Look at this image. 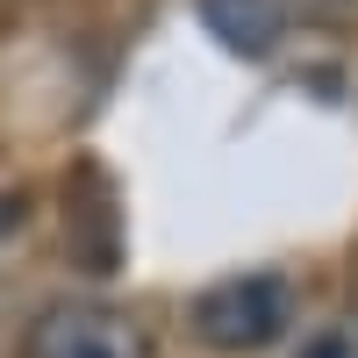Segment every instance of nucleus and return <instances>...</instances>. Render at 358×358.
Here are the masks:
<instances>
[{
  "mask_svg": "<svg viewBox=\"0 0 358 358\" xmlns=\"http://www.w3.org/2000/svg\"><path fill=\"white\" fill-rule=\"evenodd\" d=\"M187 322H194V337L208 351L244 358V351H265V344H280L294 330V287L280 273H229V280L194 294Z\"/></svg>",
  "mask_w": 358,
  "mask_h": 358,
  "instance_id": "1",
  "label": "nucleus"
},
{
  "mask_svg": "<svg viewBox=\"0 0 358 358\" xmlns=\"http://www.w3.org/2000/svg\"><path fill=\"white\" fill-rule=\"evenodd\" d=\"M22 358H151V330L108 301H50L29 322Z\"/></svg>",
  "mask_w": 358,
  "mask_h": 358,
  "instance_id": "2",
  "label": "nucleus"
},
{
  "mask_svg": "<svg viewBox=\"0 0 358 358\" xmlns=\"http://www.w3.org/2000/svg\"><path fill=\"white\" fill-rule=\"evenodd\" d=\"M194 15L236 57H273L287 43V0H194Z\"/></svg>",
  "mask_w": 358,
  "mask_h": 358,
  "instance_id": "3",
  "label": "nucleus"
},
{
  "mask_svg": "<svg viewBox=\"0 0 358 358\" xmlns=\"http://www.w3.org/2000/svg\"><path fill=\"white\" fill-rule=\"evenodd\" d=\"M287 358H358V315H315Z\"/></svg>",
  "mask_w": 358,
  "mask_h": 358,
  "instance_id": "4",
  "label": "nucleus"
},
{
  "mask_svg": "<svg viewBox=\"0 0 358 358\" xmlns=\"http://www.w3.org/2000/svg\"><path fill=\"white\" fill-rule=\"evenodd\" d=\"M15 222H22V194H0V236H8Z\"/></svg>",
  "mask_w": 358,
  "mask_h": 358,
  "instance_id": "5",
  "label": "nucleus"
}]
</instances>
